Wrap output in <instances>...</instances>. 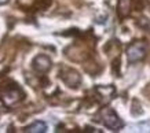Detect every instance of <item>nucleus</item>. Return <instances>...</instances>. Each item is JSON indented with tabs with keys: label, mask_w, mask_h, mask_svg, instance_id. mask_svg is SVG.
Returning a JSON list of instances; mask_svg holds the SVG:
<instances>
[{
	"label": "nucleus",
	"mask_w": 150,
	"mask_h": 133,
	"mask_svg": "<svg viewBox=\"0 0 150 133\" xmlns=\"http://www.w3.org/2000/svg\"><path fill=\"white\" fill-rule=\"evenodd\" d=\"M102 122L106 128L112 129V130H120L124 126V122L121 121V118L112 108H105L102 111Z\"/></svg>",
	"instance_id": "obj_1"
},
{
	"label": "nucleus",
	"mask_w": 150,
	"mask_h": 133,
	"mask_svg": "<svg viewBox=\"0 0 150 133\" xmlns=\"http://www.w3.org/2000/svg\"><path fill=\"white\" fill-rule=\"evenodd\" d=\"M146 56V46L143 43H132L131 46L127 48V58L128 60L134 63V62H139Z\"/></svg>",
	"instance_id": "obj_2"
},
{
	"label": "nucleus",
	"mask_w": 150,
	"mask_h": 133,
	"mask_svg": "<svg viewBox=\"0 0 150 133\" xmlns=\"http://www.w3.org/2000/svg\"><path fill=\"white\" fill-rule=\"evenodd\" d=\"M22 96H23L22 91H21L19 88L14 87V88H8L7 91H4L1 99H3V103H4L6 106H13V104H15V103H18V102L22 99Z\"/></svg>",
	"instance_id": "obj_3"
},
{
	"label": "nucleus",
	"mask_w": 150,
	"mask_h": 133,
	"mask_svg": "<svg viewBox=\"0 0 150 133\" xmlns=\"http://www.w3.org/2000/svg\"><path fill=\"white\" fill-rule=\"evenodd\" d=\"M33 69L37 73H47L51 69V59L47 55H37L33 59Z\"/></svg>",
	"instance_id": "obj_4"
},
{
	"label": "nucleus",
	"mask_w": 150,
	"mask_h": 133,
	"mask_svg": "<svg viewBox=\"0 0 150 133\" xmlns=\"http://www.w3.org/2000/svg\"><path fill=\"white\" fill-rule=\"evenodd\" d=\"M66 73H68L69 77H66V76H62L64 81L68 84L70 88H77L79 84L76 83V81H73V78H74V80H77V81H81V78H80V74H79L77 71L72 70V69H68V70H66Z\"/></svg>",
	"instance_id": "obj_5"
},
{
	"label": "nucleus",
	"mask_w": 150,
	"mask_h": 133,
	"mask_svg": "<svg viewBox=\"0 0 150 133\" xmlns=\"http://www.w3.org/2000/svg\"><path fill=\"white\" fill-rule=\"evenodd\" d=\"M25 132L28 133H44L47 132V125L43 121H36L32 125H29L25 128Z\"/></svg>",
	"instance_id": "obj_6"
},
{
	"label": "nucleus",
	"mask_w": 150,
	"mask_h": 133,
	"mask_svg": "<svg viewBox=\"0 0 150 133\" xmlns=\"http://www.w3.org/2000/svg\"><path fill=\"white\" fill-rule=\"evenodd\" d=\"M7 1H8V0H0V6H1V4H6Z\"/></svg>",
	"instance_id": "obj_7"
}]
</instances>
